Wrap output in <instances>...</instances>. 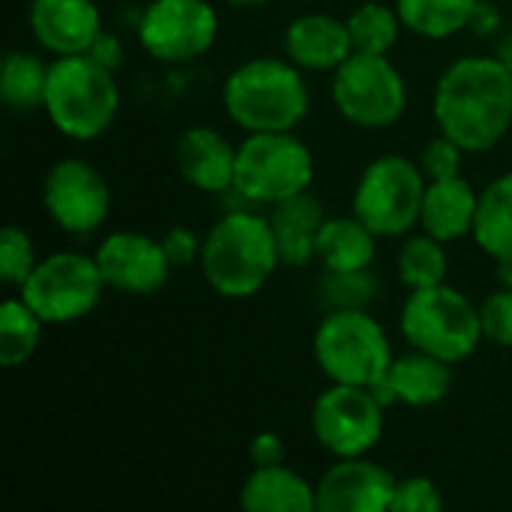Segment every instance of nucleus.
<instances>
[{
	"label": "nucleus",
	"mask_w": 512,
	"mask_h": 512,
	"mask_svg": "<svg viewBox=\"0 0 512 512\" xmlns=\"http://www.w3.org/2000/svg\"><path fill=\"white\" fill-rule=\"evenodd\" d=\"M432 117L465 153L495 150L512 129V72L495 54L453 60L435 84Z\"/></svg>",
	"instance_id": "f257e3e1"
},
{
	"label": "nucleus",
	"mask_w": 512,
	"mask_h": 512,
	"mask_svg": "<svg viewBox=\"0 0 512 512\" xmlns=\"http://www.w3.org/2000/svg\"><path fill=\"white\" fill-rule=\"evenodd\" d=\"M201 276L225 300H249L282 267L270 216L249 207L225 210L204 234Z\"/></svg>",
	"instance_id": "f03ea898"
},
{
	"label": "nucleus",
	"mask_w": 512,
	"mask_h": 512,
	"mask_svg": "<svg viewBox=\"0 0 512 512\" xmlns=\"http://www.w3.org/2000/svg\"><path fill=\"white\" fill-rule=\"evenodd\" d=\"M222 108L246 135L294 132L312 111V93L288 57H249L222 81Z\"/></svg>",
	"instance_id": "7ed1b4c3"
},
{
	"label": "nucleus",
	"mask_w": 512,
	"mask_h": 512,
	"mask_svg": "<svg viewBox=\"0 0 512 512\" xmlns=\"http://www.w3.org/2000/svg\"><path fill=\"white\" fill-rule=\"evenodd\" d=\"M120 102V81L93 57H51L42 111L63 138L78 144L102 138L114 126Z\"/></svg>",
	"instance_id": "20e7f679"
},
{
	"label": "nucleus",
	"mask_w": 512,
	"mask_h": 512,
	"mask_svg": "<svg viewBox=\"0 0 512 512\" xmlns=\"http://www.w3.org/2000/svg\"><path fill=\"white\" fill-rule=\"evenodd\" d=\"M399 333L408 348L435 354L453 366L468 360L486 339L480 306L447 282L417 288L405 297L399 312Z\"/></svg>",
	"instance_id": "39448f33"
},
{
	"label": "nucleus",
	"mask_w": 512,
	"mask_h": 512,
	"mask_svg": "<svg viewBox=\"0 0 512 512\" xmlns=\"http://www.w3.org/2000/svg\"><path fill=\"white\" fill-rule=\"evenodd\" d=\"M312 354L330 384L375 387L393 363L387 330L369 309H330L312 336Z\"/></svg>",
	"instance_id": "423d86ee"
},
{
	"label": "nucleus",
	"mask_w": 512,
	"mask_h": 512,
	"mask_svg": "<svg viewBox=\"0 0 512 512\" xmlns=\"http://www.w3.org/2000/svg\"><path fill=\"white\" fill-rule=\"evenodd\" d=\"M315 180L312 147L294 132H249L237 144L234 189L249 204L273 207L309 192Z\"/></svg>",
	"instance_id": "0eeeda50"
},
{
	"label": "nucleus",
	"mask_w": 512,
	"mask_h": 512,
	"mask_svg": "<svg viewBox=\"0 0 512 512\" xmlns=\"http://www.w3.org/2000/svg\"><path fill=\"white\" fill-rule=\"evenodd\" d=\"M426 183L429 180L420 162L402 153H384L357 177L351 213L360 216L378 237H405L420 228Z\"/></svg>",
	"instance_id": "6e6552de"
},
{
	"label": "nucleus",
	"mask_w": 512,
	"mask_h": 512,
	"mask_svg": "<svg viewBox=\"0 0 512 512\" xmlns=\"http://www.w3.org/2000/svg\"><path fill=\"white\" fill-rule=\"evenodd\" d=\"M105 288L108 285L93 255L60 249L48 258H39L27 282L18 288V297L48 327H66L87 318L102 303Z\"/></svg>",
	"instance_id": "1a4fd4ad"
},
{
	"label": "nucleus",
	"mask_w": 512,
	"mask_h": 512,
	"mask_svg": "<svg viewBox=\"0 0 512 512\" xmlns=\"http://www.w3.org/2000/svg\"><path fill=\"white\" fill-rule=\"evenodd\" d=\"M336 111L357 129H387L408 111V81L390 54L354 51L330 81Z\"/></svg>",
	"instance_id": "9d476101"
},
{
	"label": "nucleus",
	"mask_w": 512,
	"mask_h": 512,
	"mask_svg": "<svg viewBox=\"0 0 512 512\" xmlns=\"http://www.w3.org/2000/svg\"><path fill=\"white\" fill-rule=\"evenodd\" d=\"M384 411L387 405L375 396L372 387L330 384L312 402L309 426L315 441L333 459L369 456L384 438Z\"/></svg>",
	"instance_id": "9b49d317"
},
{
	"label": "nucleus",
	"mask_w": 512,
	"mask_h": 512,
	"mask_svg": "<svg viewBox=\"0 0 512 512\" xmlns=\"http://www.w3.org/2000/svg\"><path fill=\"white\" fill-rule=\"evenodd\" d=\"M141 48L165 66L201 60L219 39V12L210 0H150L135 24Z\"/></svg>",
	"instance_id": "f8f14e48"
},
{
	"label": "nucleus",
	"mask_w": 512,
	"mask_h": 512,
	"mask_svg": "<svg viewBox=\"0 0 512 512\" xmlns=\"http://www.w3.org/2000/svg\"><path fill=\"white\" fill-rule=\"evenodd\" d=\"M42 207L63 234L90 237L111 216V186L93 162L66 156L42 180Z\"/></svg>",
	"instance_id": "ddd939ff"
},
{
	"label": "nucleus",
	"mask_w": 512,
	"mask_h": 512,
	"mask_svg": "<svg viewBox=\"0 0 512 512\" xmlns=\"http://www.w3.org/2000/svg\"><path fill=\"white\" fill-rule=\"evenodd\" d=\"M99 273L111 291L147 297L168 285L171 261L165 255L162 240L141 231H111L99 240L93 252Z\"/></svg>",
	"instance_id": "4468645a"
},
{
	"label": "nucleus",
	"mask_w": 512,
	"mask_h": 512,
	"mask_svg": "<svg viewBox=\"0 0 512 512\" xmlns=\"http://www.w3.org/2000/svg\"><path fill=\"white\" fill-rule=\"evenodd\" d=\"M396 477L384 465L369 456L336 459L324 471L318 486V510L321 512H390Z\"/></svg>",
	"instance_id": "2eb2a0df"
},
{
	"label": "nucleus",
	"mask_w": 512,
	"mask_h": 512,
	"mask_svg": "<svg viewBox=\"0 0 512 512\" xmlns=\"http://www.w3.org/2000/svg\"><path fill=\"white\" fill-rule=\"evenodd\" d=\"M27 24L36 45L51 57L84 54L105 30L96 0H30Z\"/></svg>",
	"instance_id": "dca6fc26"
},
{
	"label": "nucleus",
	"mask_w": 512,
	"mask_h": 512,
	"mask_svg": "<svg viewBox=\"0 0 512 512\" xmlns=\"http://www.w3.org/2000/svg\"><path fill=\"white\" fill-rule=\"evenodd\" d=\"M456 381V366L411 348L402 357H393L390 372L384 381H378L372 390L375 396L390 408V405H408V408H432L441 405Z\"/></svg>",
	"instance_id": "f3484780"
},
{
	"label": "nucleus",
	"mask_w": 512,
	"mask_h": 512,
	"mask_svg": "<svg viewBox=\"0 0 512 512\" xmlns=\"http://www.w3.org/2000/svg\"><path fill=\"white\" fill-rule=\"evenodd\" d=\"M174 165L180 177L207 195H222L234 186L237 144H231L213 126H189L174 141Z\"/></svg>",
	"instance_id": "a211bd4d"
},
{
	"label": "nucleus",
	"mask_w": 512,
	"mask_h": 512,
	"mask_svg": "<svg viewBox=\"0 0 512 512\" xmlns=\"http://www.w3.org/2000/svg\"><path fill=\"white\" fill-rule=\"evenodd\" d=\"M282 51L303 72L333 75L354 54V42L348 33V21L330 12H303L288 21L282 33Z\"/></svg>",
	"instance_id": "6ab92c4d"
},
{
	"label": "nucleus",
	"mask_w": 512,
	"mask_h": 512,
	"mask_svg": "<svg viewBox=\"0 0 512 512\" xmlns=\"http://www.w3.org/2000/svg\"><path fill=\"white\" fill-rule=\"evenodd\" d=\"M480 207V192L459 174L447 180H429L423 207H420V231L438 237L441 243H456L474 234Z\"/></svg>",
	"instance_id": "aec40b11"
},
{
	"label": "nucleus",
	"mask_w": 512,
	"mask_h": 512,
	"mask_svg": "<svg viewBox=\"0 0 512 512\" xmlns=\"http://www.w3.org/2000/svg\"><path fill=\"white\" fill-rule=\"evenodd\" d=\"M240 507L249 512H312L318 510V486L288 465L252 468L240 486Z\"/></svg>",
	"instance_id": "412c9836"
},
{
	"label": "nucleus",
	"mask_w": 512,
	"mask_h": 512,
	"mask_svg": "<svg viewBox=\"0 0 512 512\" xmlns=\"http://www.w3.org/2000/svg\"><path fill=\"white\" fill-rule=\"evenodd\" d=\"M324 219V207L312 192L291 195L270 207V225L285 267H306L315 261V240Z\"/></svg>",
	"instance_id": "4be33fe9"
},
{
	"label": "nucleus",
	"mask_w": 512,
	"mask_h": 512,
	"mask_svg": "<svg viewBox=\"0 0 512 512\" xmlns=\"http://www.w3.org/2000/svg\"><path fill=\"white\" fill-rule=\"evenodd\" d=\"M378 255V234L354 213L348 216H327L318 240H315V261L324 270L348 273V270H369Z\"/></svg>",
	"instance_id": "5701e85b"
},
{
	"label": "nucleus",
	"mask_w": 512,
	"mask_h": 512,
	"mask_svg": "<svg viewBox=\"0 0 512 512\" xmlns=\"http://www.w3.org/2000/svg\"><path fill=\"white\" fill-rule=\"evenodd\" d=\"M471 237L492 261L512 258V171L498 174L480 192V207Z\"/></svg>",
	"instance_id": "b1692460"
},
{
	"label": "nucleus",
	"mask_w": 512,
	"mask_h": 512,
	"mask_svg": "<svg viewBox=\"0 0 512 512\" xmlns=\"http://www.w3.org/2000/svg\"><path fill=\"white\" fill-rule=\"evenodd\" d=\"M48 69H51V60H45L36 51H24V48L6 51L3 66H0V99H3V105L15 114L39 111L45 102Z\"/></svg>",
	"instance_id": "393cba45"
},
{
	"label": "nucleus",
	"mask_w": 512,
	"mask_h": 512,
	"mask_svg": "<svg viewBox=\"0 0 512 512\" xmlns=\"http://www.w3.org/2000/svg\"><path fill=\"white\" fill-rule=\"evenodd\" d=\"M393 6L408 33L429 42H444L468 30L477 0H396Z\"/></svg>",
	"instance_id": "a878e982"
},
{
	"label": "nucleus",
	"mask_w": 512,
	"mask_h": 512,
	"mask_svg": "<svg viewBox=\"0 0 512 512\" xmlns=\"http://www.w3.org/2000/svg\"><path fill=\"white\" fill-rule=\"evenodd\" d=\"M447 270H450L447 243H441L438 237H432L426 231L405 234V240L396 252V276L408 291L447 282Z\"/></svg>",
	"instance_id": "bb28decb"
},
{
	"label": "nucleus",
	"mask_w": 512,
	"mask_h": 512,
	"mask_svg": "<svg viewBox=\"0 0 512 512\" xmlns=\"http://www.w3.org/2000/svg\"><path fill=\"white\" fill-rule=\"evenodd\" d=\"M45 327L48 324L21 297H9L0 306V366L3 369L24 366L36 354Z\"/></svg>",
	"instance_id": "cd10ccee"
},
{
	"label": "nucleus",
	"mask_w": 512,
	"mask_h": 512,
	"mask_svg": "<svg viewBox=\"0 0 512 512\" xmlns=\"http://www.w3.org/2000/svg\"><path fill=\"white\" fill-rule=\"evenodd\" d=\"M345 21H348L354 51H363V54H390L393 45L399 42V33L405 30L396 6H387L381 0L360 3Z\"/></svg>",
	"instance_id": "c85d7f7f"
},
{
	"label": "nucleus",
	"mask_w": 512,
	"mask_h": 512,
	"mask_svg": "<svg viewBox=\"0 0 512 512\" xmlns=\"http://www.w3.org/2000/svg\"><path fill=\"white\" fill-rule=\"evenodd\" d=\"M324 309H369L372 300L378 297V279L369 270H348V273H333L324 270V279L318 285Z\"/></svg>",
	"instance_id": "c756f323"
},
{
	"label": "nucleus",
	"mask_w": 512,
	"mask_h": 512,
	"mask_svg": "<svg viewBox=\"0 0 512 512\" xmlns=\"http://www.w3.org/2000/svg\"><path fill=\"white\" fill-rule=\"evenodd\" d=\"M36 264H39V255H36L33 237L18 225H6L0 234V279L9 288H21Z\"/></svg>",
	"instance_id": "7c9ffc66"
},
{
	"label": "nucleus",
	"mask_w": 512,
	"mask_h": 512,
	"mask_svg": "<svg viewBox=\"0 0 512 512\" xmlns=\"http://www.w3.org/2000/svg\"><path fill=\"white\" fill-rule=\"evenodd\" d=\"M480 321H483V336L492 345L512 348V288L498 285L480 303Z\"/></svg>",
	"instance_id": "2f4dec72"
},
{
	"label": "nucleus",
	"mask_w": 512,
	"mask_h": 512,
	"mask_svg": "<svg viewBox=\"0 0 512 512\" xmlns=\"http://www.w3.org/2000/svg\"><path fill=\"white\" fill-rule=\"evenodd\" d=\"M444 510V495L429 477H405L396 483L390 512H438Z\"/></svg>",
	"instance_id": "473e14b6"
},
{
	"label": "nucleus",
	"mask_w": 512,
	"mask_h": 512,
	"mask_svg": "<svg viewBox=\"0 0 512 512\" xmlns=\"http://www.w3.org/2000/svg\"><path fill=\"white\" fill-rule=\"evenodd\" d=\"M462 162H465V150L438 132V138H432L423 153H420V168L426 174V180H447V177H459L462 174Z\"/></svg>",
	"instance_id": "72a5a7b5"
},
{
	"label": "nucleus",
	"mask_w": 512,
	"mask_h": 512,
	"mask_svg": "<svg viewBox=\"0 0 512 512\" xmlns=\"http://www.w3.org/2000/svg\"><path fill=\"white\" fill-rule=\"evenodd\" d=\"M159 240L165 246V255H168L171 267H189V264L201 261V243H204V237H198L192 228L174 225Z\"/></svg>",
	"instance_id": "f704fd0d"
},
{
	"label": "nucleus",
	"mask_w": 512,
	"mask_h": 512,
	"mask_svg": "<svg viewBox=\"0 0 512 512\" xmlns=\"http://www.w3.org/2000/svg\"><path fill=\"white\" fill-rule=\"evenodd\" d=\"M249 459H252V468L285 465L288 447H285L282 435H276V432H258L252 438V444H249Z\"/></svg>",
	"instance_id": "c9c22d12"
},
{
	"label": "nucleus",
	"mask_w": 512,
	"mask_h": 512,
	"mask_svg": "<svg viewBox=\"0 0 512 512\" xmlns=\"http://www.w3.org/2000/svg\"><path fill=\"white\" fill-rule=\"evenodd\" d=\"M84 54L93 57L99 66H105L111 72H117L123 66V42H120V36L114 30H102Z\"/></svg>",
	"instance_id": "e433bc0d"
},
{
	"label": "nucleus",
	"mask_w": 512,
	"mask_h": 512,
	"mask_svg": "<svg viewBox=\"0 0 512 512\" xmlns=\"http://www.w3.org/2000/svg\"><path fill=\"white\" fill-rule=\"evenodd\" d=\"M501 0H477L474 12H471V21H468V30L474 36H495L504 30V15H501Z\"/></svg>",
	"instance_id": "4c0bfd02"
},
{
	"label": "nucleus",
	"mask_w": 512,
	"mask_h": 512,
	"mask_svg": "<svg viewBox=\"0 0 512 512\" xmlns=\"http://www.w3.org/2000/svg\"><path fill=\"white\" fill-rule=\"evenodd\" d=\"M495 57L512 72V27L498 33V45H495Z\"/></svg>",
	"instance_id": "58836bf2"
},
{
	"label": "nucleus",
	"mask_w": 512,
	"mask_h": 512,
	"mask_svg": "<svg viewBox=\"0 0 512 512\" xmlns=\"http://www.w3.org/2000/svg\"><path fill=\"white\" fill-rule=\"evenodd\" d=\"M495 279H498V285L501 288H512V258H501V261H495Z\"/></svg>",
	"instance_id": "ea45409f"
},
{
	"label": "nucleus",
	"mask_w": 512,
	"mask_h": 512,
	"mask_svg": "<svg viewBox=\"0 0 512 512\" xmlns=\"http://www.w3.org/2000/svg\"><path fill=\"white\" fill-rule=\"evenodd\" d=\"M222 3L237 6V9H246V6H264V3H270V0H222Z\"/></svg>",
	"instance_id": "a19ab883"
},
{
	"label": "nucleus",
	"mask_w": 512,
	"mask_h": 512,
	"mask_svg": "<svg viewBox=\"0 0 512 512\" xmlns=\"http://www.w3.org/2000/svg\"><path fill=\"white\" fill-rule=\"evenodd\" d=\"M501 3H507V0H501Z\"/></svg>",
	"instance_id": "79ce46f5"
}]
</instances>
